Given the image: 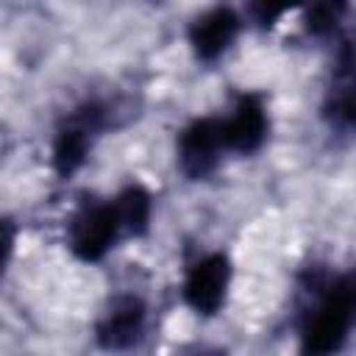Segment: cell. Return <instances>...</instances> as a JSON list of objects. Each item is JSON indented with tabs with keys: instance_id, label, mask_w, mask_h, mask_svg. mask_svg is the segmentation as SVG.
Returning a JSON list of instances; mask_svg holds the SVG:
<instances>
[{
	"instance_id": "obj_6",
	"label": "cell",
	"mask_w": 356,
	"mask_h": 356,
	"mask_svg": "<svg viewBox=\"0 0 356 356\" xmlns=\"http://www.w3.org/2000/svg\"><path fill=\"white\" fill-rule=\"evenodd\" d=\"M231 284V259L225 253H209L197 259L184 278V300L200 317H211L222 309Z\"/></svg>"
},
{
	"instance_id": "obj_10",
	"label": "cell",
	"mask_w": 356,
	"mask_h": 356,
	"mask_svg": "<svg viewBox=\"0 0 356 356\" xmlns=\"http://www.w3.org/2000/svg\"><path fill=\"white\" fill-rule=\"evenodd\" d=\"M114 206H117L120 220H122V228L128 234H134V236H145L147 234L150 214H153V200H150V192L142 184H128L114 197Z\"/></svg>"
},
{
	"instance_id": "obj_2",
	"label": "cell",
	"mask_w": 356,
	"mask_h": 356,
	"mask_svg": "<svg viewBox=\"0 0 356 356\" xmlns=\"http://www.w3.org/2000/svg\"><path fill=\"white\" fill-rule=\"evenodd\" d=\"M111 125V111L103 100H83L56 128L53 136V170L58 178L78 172L95 145V139Z\"/></svg>"
},
{
	"instance_id": "obj_1",
	"label": "cell",
	"mask_w": 356,
	"mask_h": 356,
	"mask_svg": "<svg viewBox=\"0 0 356 356\" xmlns=\"http://www.w3.org/2000/svg\"><path fill=\"white\" fill-rule=\"evenodd\" d=\"M314 303L306 306L300 317V356H334L353 325V309L348 295V278L339 275L334 281L312 278Z\"/></svg>"
},
{
	"instance_id": "obj_11",
	"label": "cell",
	"mask_w": 356,
	"mask_h": 356,
	"mask_svg": "<svg viewBox=\"0 0 356 356\" xmlns=\"http://www.w3.org/2000/svg\"><path fill=\"white\" fill-rule=\"evenodd\" d=\"M345 14V3H314L303 14V28L312 36H328Z\"/></svg>"
},
{
	"instance_id": "obj_12",
	"label": "cell",
	"mask_w": 356,
	"mask_h": 356,
	"mask_svg": "<svg viewBox=\"0 0 356 356\" xmlns=\"http://www.w3.org/2000/svg\"><path fill=\"white\" fill-rule=\"evenodd\" d=\"M284 11H286V6H273V3H253V6H248V14H250V19L259 28H270Z\"/></svg>"
},
{
	"instance_id": "obj_8",
	"label": "cell",
	"mask_w": 356,
	"mask_h": 356,
	"mask_svg": "<svg viewBox=\"0 0 356 356\" xmlns=\"http://www.w3.org/2000/svg\"><path fill=\"white\" fill-rule=\"evenodd\" d=\"M267 131H270L267 106H264L261 95H256V92L239 95L234 111L228 117H222L225 150H234L242 156L261 150V145L267 142Z\"/></svg>"
},
{
	"instance_id": "obj_14",
	"label": "cell",
	"mask_w": 356,
	"mask_h": 356,
	"mask_svg": "<svg viewBox=\"0 0 356 356\" xmlns=\"http://www.w3.org/2000/svg\"><path fill=\"white\" fill-rule=\"evenodd\" d=\"M184 356H225V350H220V348H195Z\"/></svg>"
},
{
	"instance_id": "obj_9",
	"label": "cell",
	"mask_w": 356,
	"mask_h": 356,
	"mask_svg": "<svg viewBox=\"0 0 356 356\" xmlns=\"http://www.w3.org/2000/svg\"><path fill=\"white\" fill-rule=\"evenodd\" d=\"M239 14L228 6H214L209 11H203L200 17L192 19L189 25V44H192V53L200 58V61H214L220 58L231 42L236 39L239 33Z\"/></svg>"
},
{
	"instance_id": "obj_4",
	"label": "cell",
	"mask_w": 356,
	"mask_h": 356,
	"mask_svg": "<svg viewBox=\"0 0 356 356\" xmlns=\"http://www.w3.org/2000/svg\"><path fill=\"white\" fill-rule=\"evenodd\" d=\"M222 150H225L222 120L220 117H197L178 134V145H175L178 170L189 181H203L217 170Z\"/></svg>"
},
{
	"instance_id": "obj_7",
	"label": "cell",
	"mask_w": 356,
	"mask_h": 356,
	"mask_svg": "<svg viewBox=\"0 0 356 356\" xmlns=\"http://www.w3.org/2000/svg\"><path fill=\"white\" fill-rule=\"evenodd\" d=\"M147 306L139 295H114L95 323V342L103 350H128L145 334Z\"/></svg>"
},
{
	"instance_id": "obj_3",
	"label": "cell",
	"mask_w": 356,
	"mask_h": 356,
	"mask_svg": "<svg viewBox=\"0 0 356 356\" xmlns=\"http://www.w3.org/2000/svg\"><path fill=\"white\" fill-rule=\"evenodd\" d=\"M122 231L125 228H122V220H120V211H117L114 200L86 203L70 220L67 242H70V250L75 253V259L100 261L114 248V242L120 239Z\"/></svg>"
},
{
	"instance_id": "obj_5",
	"label": "cell",
	"mask_w": 356,
	"mask_h": 356,
	"mask_svg": "<svg viewBox=\"0 0 356 356\" xmlns=\"http://www.w3.org/2000/svg\"><path fill=\"white\" fill-rule=\"evenodd\" d=\"M323 120L342 134H356V42L345 39L337 50L323 95Z\"/></svg>"
},
{
	"instance_id": "obj_13",
	"label": "cell",
	"mask_w": 356,
	"mask_h": 356,
	"mask_svg": "<svg viewBox=\"0 0 356 356\" xmlns=\"http://www.w3.org/2000/svg\"><path fill=\"white\" fill-rule=\"evenodd\" d=\"M345 278H348V295H350V309H353V320H356V273H350Z\"/></svg>"
}]
</instances>
